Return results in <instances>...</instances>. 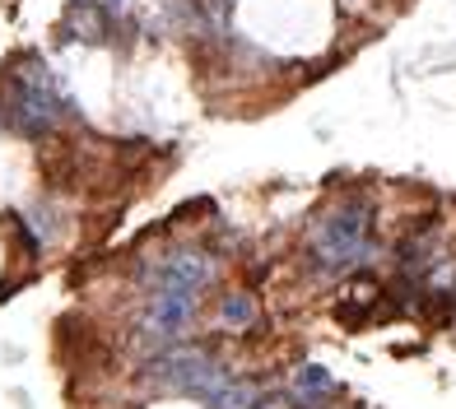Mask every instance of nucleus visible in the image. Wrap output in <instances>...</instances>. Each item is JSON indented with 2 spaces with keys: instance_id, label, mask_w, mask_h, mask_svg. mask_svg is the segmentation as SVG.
I'll use <instances>...</instances> for the list:
<instances>
[{
  "instance_id": "nucleus-1",
  "label": "nucleus",
  "mask_w": 456,
  "mask_h": 409,
  "mask_svg": "<svg viewBox=\"0 0 456 409\" xmlns=\"http://www.w3.org/2000/svg\"><path fill=\"white\" fill-rule=\"evenodd\" d=\"M372 252V204L363 196L340 200V210H330L313 229V252L307 261L322 275H354Z\"/></svg>"
},
{
  "instance_id": "nucleus-2",
  "label": "nucleus",
  "mask_w": 456,
  "mask_h": 409,
  "mask_svg": "<svg viewBox=\"0 0 456 409\" xmlns=\"http://www.w3.org/2000/svg\"><path fill=\"white\" fill-rule=\"evenodd\" d=\"M5 112L24 135H52L66 116V98H61L56 79L47 75L43 60H24L19 70H10L5 89Z\"/></svg>"
},
{
  "instance_id": "nucleus-3",
  "label": "nucleus",
  "mask_w": 456,
  "mask_h": 409,
  "mask_svg": "<svg viewBox=\"0 0 456 409\" xmlns=\"http://www.w3.org/2000/svg\"><path fill=\"white\" fill-rule=\"evenodd\" d=\"M215 279V261L205 252H177L168 256L154 270V293H182V298H196L205 284Z\"/></svg>"
},
{
  "instance_id": "nucleus-4",
  "label": "nucleus",
  "mask_w": 456,
  "mask_h": 409,
  "mask_svg": "<svg viewBox=\"0 0 456 409\" xmlns=\"http://www.w3.org/2000/svg\"><path fill=\"white\" fill-rule=\"evenodd\" d=\"M196 312V298H182V293H154V307L144 317V331L159 335V340H177L186 325H191Z\"/></svg>"
},
{
  "instance_id": "nucleus-5",
  "label": "nucleus",
  "mask_w": 456,
  "mask_h": 409,
  "mask_svg": "<svg viewBox=\"0 0 456 409\" xmlns=\"http://www.w3.org/2000/svg\"><path fill=\"white\" fill-rule=\"evenodd\" d=\"M66 33L85 37V43H102V37L112 33V24H108V14H102L98 5H70L66 10Z\"/></svg>"
},
{
  "instance_id": "nucleus-6",
  "label": "nucleus",
  "mask_w": 456,
  "mask_h": 409,
  "mask_svg": "<svg viewBox=\"0 0 456 409\" xmlns=\"http://www.w3.org/2000/svg\"><path fill=\"white\" fill-rule=\"evenodd\" d=\"M252 317H256V302L247 298V293H228V298H224V321H228V325H247Z\"/></svg>"
},
{
  "instance_id": "nucleus-7",
  "label": "nucleus",
  "mask_w": 456,
  "mask_h": 409,
  "mask_svg": "<svg viewBox=\"0 0 456 409\" xmlns=\"http://www.w3.org/2000/svg\"><path fill=\"white\" fill-rule=\"evenodd\" d=\"M298 386H307V391H330V377L322 373V367H307V373L298 377Z\"/></svg>"
}]
</instances>
